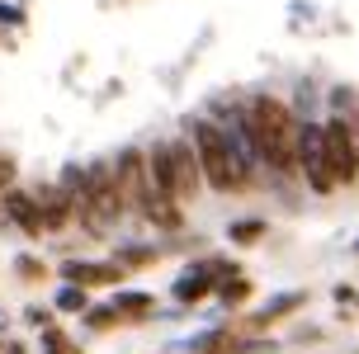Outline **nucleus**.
Returning a JSON list of instances; mask_svg holds the SVG:
<instances>
[{
	"label": "nucleus",
	"mask_w": 359,
	"mask_h": 354,
	"mask_svg": "<svg viewBox=\"0 0 359 354\" xmlns=\"http://www.w3.org/2000/svg\"><path fill=\"white\" fill-rule=\"evenodd\" d=\"M246 137L269 170H279V175L298 170V123H293L284 100H274V95L251 100L246 104Z\"/></svg>",
	"instance_id": "nucleus-1"
},
{
	"label": "nucleus",
	"mask_w": 359,
	"mask_h": 354,
	"mask_svg": "<svg viewBox=\"0 0 359 354\" xmlns=\"http://www.w3.org/2000/svg\"><path fill=\"white\" fill-rule=\"evenodd\" d=\"M194 156H198V175L213 184L217 194H236V189H246V170H241V156H236L232 137L222 132L217 123H208V118H198L194 128Z\"/></svg>",
	"instance_id": "nucleus-2"
},
{
	"label": "nucleus",
	"mask_w": 359,
	"mask_h": 354,
	"mask_svg": "<svg viewBox=\"0 0 359 354\" xmlns=\"http://www.w3.org/2000/svg\"><path fill=\"white\" fill-rule=\"evenodd\" d=\"M76 217H86V227L100 236L123 217V194H118V175L109 165H90L86 170V194L76 203Z\"/></svg>",
	"instance_id": "nucleus-3"
},
{
	"label": "nucleus",
	"mask_w": 359,
	"mask_h": 354,
	"mask_svg": "<svg viewBox=\"0 0 359 354\" xmlns=\"http://www.w3.org/2000/svg\"><path fill=\"white\" fill-rule=\"evenodd\" d=\"M322 151H326V170H331V184H355L359 175V151H355V132L345 118H331L322 128Z\"/></svg>",
	"instance_id": "nucleus-4"
},
{
	"label": "nucleus",
	"mask_w": 359,
	"mask_h": 354,
	"mask_svg": "<svg viewBox=\"0 0 359 354\" xmlns=\"http://www.w3.org/2000/svg\"><path fill=\"white\" fill-rule=\"evenodd\" d=\"M165 165H170V198L184 203V198L198 194V156L189 142H165Z\"/></svg>",
	"instance_id": "nucleus-5"
},
{
	"label": "nucleus",
	"mask_w": 359,
	"mask_h": 354,
	"mask_svg": "<svg viewBox=\"0 0 359 354\" xmlns=\"http://www.w3.org/2000/svg\"><path fill=\"white\" fill-rule=\"evenodd\" d=\"M298 165H303L312 194H331V170H326V151H322V128H298Z\"/></svg>",
	"instance_id": "nucleus-6"
},
{
	"label": "nucleus",
	"mask_w": 359,
	"mask_h": 354,
	"mask_svg": "<svg viewBox=\"0 0 359 354\" xmlns=\"http://www.w3.org/2000/svg\"><path fill=\"white\" fill-rule=\"evenodd\" d=\"M34 203H38V217H43V231H62L76 217V208H72V198H67L62 184H43L34 194Z\"/></svg>",
	"instance_id": "nucleus-7"
},
{
	"label": "nucleus",
	"mask_w": 359,
	"mask_h": 354,
	"mask_svg": "<svg viewBox=\"0 0 359 354\" xmlns=\"http://www.w3.org/2000/svg\"><path fill=\"white\" fill-rule=\"evenodd\" d=\"M5 212L15 217V227L24 236H43V217H38L34 194H19V189H5Z\"/></svg>",
	"instance_id": "nucleus-8"
},
{
	"label": "nucleus",
	"mask_w": 359,
	"mask_h": 354,
	"mask_svg": "<svg viewBox=\"0 0 359 354\" xmlns=\"http://www.w3.org/2000/svg\"><path fill=\"white\" fill-rule=\"evenodd\" d=\"M62 274H67L76 288H100V283H118V279H123V269H118V265H81V260H67Z\"/></svg>",
	"instance_id": "nucleus-9"
},
{
	"label": "nucleus",
	"mask_w": 359,
	"mask_h": 354,
	"mask_svg": "<svg viewBox=\"0 0 359 354\" xmlns=\"http://www.w3.org/2000/svg\"><path fill=\"white\" fill-rule=\"evenodd\" d=\"M307 302V293H284V298H274V302H265L260 312H255L251 321H246V331H265V326H274L279 317H288V312H298Z\"/></svg>",
	"instance_id": "nucleus-10"
},
{
	"label": "nucleus",
	"mask_w": 359,
	"mask_h": 354,
	"mask_svg": "<svg viewBox=\"0 0 359 354\" xmlns=\"http://www.w3.org/2000/svg\"><path fill=\"white\" fill-rule=\"evenodd\" d=\"M114 312H118V317H147V312H151V298H147V293H118V298H114Z\"/></svg>",
	"instance_id": "nucleus-11"
},
{
	"label": "nucleus",
	"mask_w": 359,
	"mask_h": 354,
	"mask_svg": "<svg viewBox=\"0 0 359 354\" xmlns=\"http://www.w3.org/2000/svg\"><path fill=\"white\" fill-rule=\"evenodd\" d=\"M227 231H232V241H241V246H251V241H260V236L269 231V222H265V217H246V222H232Z\"/></svg>",
	"instance_id": "nucleus-12"
},
{
	"label": "nucleus",
	"mask_w": 359,
	"mask_h": 354,
	"mask_svg": "<svg viewBox=\"0 0 359 354\" xmlns=\"http://www.w3.org/2000/svg\"><path fill=\"white\" fill-rule=\"evenodd\" d=\"M217 298L227 302V307H241V302L251 298V283H246V279H222V283H217Z\"/></svg>",
	"instance_id": "nucleus-13"
},
{
	"label": "nucleus",
	"mask_w": 359,
	"mask_h": 354,
	"mask_svg": "<svg viewBox=\"0 0 359 354\" xmlns=\"http://www.w3.org/2000/svg\"><path fill=\"white\" fill-rule=\"evenodd\" d=\"M156 260V250H147V246H128L123 250V260H118V269H142Z\"/></svg>",
	"instance_id": "nucleus-14"
},
{
	"label": "nucleus",
	"mask_w": 359,
	"mask_h": 354,
	"mask_svg": "<svg viewBox=\"0 0 359 354\" xmlns=\"http://www.w3.org/2000/svg\"><path fill=\"white\" fill-rule=\"evenodd\" d=\"M57 307H62V312H86V288H62V298H57Z\"/></svg>",
	"instance_id": "nucleus-15"
},
{
	"label": "nucleus",
	"mask_w": 359,
	"mask_h": 354,
	"mask_svg": "<svg viewBox=\"0 0 359 354\" xmlns=\"http://www.w3.org/2000/svg\"><path fill=\"white\" fill-rule=\"evenodd\" d=\"M48 354H81V350H76L62 331H48Z\"/></svg>",
	"instance_id": "nucleus-16"
},
{
	"label": "nucleus",
	"mask_w": 359,
	"mask_h": 354,
	"mask_svg": "<svg viewBox=\"0 0 359 354\" xmlns=\"http://www.w3.org/2000/svg\"><path fill=\"white\" fill-rule=\"evenodd\" d=\"M227 354H274V345H265V340H246V345H227Z\"/></svg>",
	"instance_id": "nucleus-17"
},
{
	"label": "nucleus",
	"mask_w": 359,
	"mask_h": 354,
	"mask_svg": "<svg viewBox=\"0 0 359 354\" xmlns=\"http://www.w3.org/2000/svg\"><path fill=\"white\" fill-rule=\"evenodd\" d=\"M114 321H118V312H114V307H100V312H90V326H95V331H104V326H114Z\"/></svg>",
	"instance_id": "nucleus-18"
},
{
	"label": "nucleus",
	"mask_w": 359,
	"mask_h": 354,
	"mask_svg": "<svg viewBox=\"0 0 359 354\" xmlns=\"http://www.w3.org/2000/svg\"><path fill=\"white\" fill-rule=\"evenodd\" d=\"M10 179H15V156H0V194L10 189Z\"/></svg>",
	"instance_id": "nucleus-19"
},
{
	"label": "nucleus",
	"mask_w": 359,
	"mask_h": 354,
	"mask_svg": "<svg viewBox=\"0 0 359 354\" xmlns=\"http://www.w3.org/2000/svg\"><path fill=\"white\" fill-rule=\"evenodd\" d=\"M19 274H24V279H43L48 269H43V265H34V260H19Z\"/></svg>",
	"instance_id": "nucleus-20"
},
{
	"label": "nucleus",
	"mask_w": 359,
	"mask_h": 354,
	"mask_svg": "<svg viewBox=\"0 0 359 354\" xmlns=\"http://www.w3.org/2000/svg\"><path fill=\"white\" fill-rule=\"evenodd\" d=\"M5 354H24V345H10V350H5Z\"/></svg>",
	"instance_id": "nucleus-21"
}]
</instances>
